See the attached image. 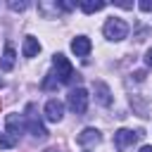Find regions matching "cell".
I'll return each instance as SVG.
<instances>
[{
    "label": "cell",
    "mask_w": 152,
    "mask_h": 152,
    "mask_svg": "<svg viewBox=\"0 0 152 152\" xmlns=\"http://www.w3.org/2000/svg\"><path fill=\"white\" fill-rule=\"evenodd\" d=\"M145 64H147V66H152V48L145 52Z\"/></svg>",
    "instance_id": "18"
},
{
    "label": "cell",
    "mask_w": 152,
    "mask_h": 152,
    "mask_svg": "<svg viewBox=\"0 0 152 152\" xmlns=\"http://www.w3.org/2000/svg\"><path fill=\"white\" fill-rule=\"evenodd\" d=\"M17 140H19V138H14V135H10V133H2V135H0V150H10V147H14Z\"/></svg>",
    "instance_id": "14"
},
{
    "label": "cell",
    "mask_w": 152,
    "mask_h": 152,
    "mask_svg": "<svg viewBox=\"0 0 152 152\" xmlns=\"http://www.w3.org/2000/svg\"><path fill=\"white\" fill-rule=\"evenodd\" d=\"M81 10H83L86 14H93V12H100V10H104V2H95V0H83V2H81Z\"/></svg>",
    "instance_id": "13"
},
{
    "label": "cell",
    "mask_w": 152,
    "mask_h": 152,
    "mask_svg": "<svg viewBox=\"0 0 152 152\" xmlns=\"http://www.w3.org/2000/svg\"><path fill=\"white\" fill-rule=\"evenodd\" d=\"M52 64H55V71H57V76H59V83H71L74 78H78L76 71H74V66H71V62H69L62 52H55V55H52Z\"/></svg>",
    "instance_id": "1"
},
{
    "label": "cell",
    "mask_w": 152,
    "mask_h": 152,
    "mask_svg": "<svg viewBox=\"0 0 152 152\" xmlns=\"http://www.w3.org/2000/svg\"><path fill=\"white\" fill-rule=\"evenodd\" d=\"M43 88H45V90H52V88H55V81H52V74H48V78L43 81Z\"/></svg>",
    "instance_id": "16"
},
{
    "label": "cell",
    "mask_w": 152,
    "mask_h": 152,
    "mask_svg": "<svg viewBox=\"0 0 152 152\" xmlns=\"http://www.w3.org/2000/svg\"><path fill=\"white\" fill-rule=\"evenodd\" d=\"M140 10H142V12H150V10H152V2H150V0H142V2H140Z\"/></svg>",
    "instance_id": "17"
},
{
    "label": "cell",
    "mask_w": 152,
    "mask_h": 152,
    "mask_svg": "<svg viewBox=\"0 0 152 152\" xmlns=\"http://www.w3.org/2000/svg\"><path fill=\"white\" fill-rule=\"evenodd\" d=\"M102 31H104V38H109V40H124L128 36V24L119 17H112V19H107Z\"/></svg>",
    "instance_id": "2"
},
{
    "label": "cell",
    "mask_w": 152,
    "mask_h": 152,
    "mask_svg": "<svg viewBox=\"0 0 152 152\" xmlns=\"http://www.w3.org/2000/svg\"><path fill=\"white\" fill-rule=\"evenodd\" d=\"M140 135H142V131H131V128H119L116 133H114V145H116V150L119 152H126L128 147H133L138 140H140Z\"/></svg>",
    "instance_id": "3"
},
{
    "label": "cell",
    "mask_w": 152,
    "mask_h": 152,
    "mask_svg": "<svg viewBox=\"0 0 152 152\" xmlns=\"http://www.w3.org/2000/svg\"><path fill=\"white\" fill-rule=\"evenodd\" d=\"M45 152H59V150H57V147H48Z\"/></svg>",
    "instance_id": "21"
},
{
    "label": "cell",
    "mask_w": 152,
    "mask_h": 152,
    "mask_svg": "<svg viewBox=\"0 0 152 152\" xmlns=\"http://www.w3.org/2000/svg\"><path fill=\"white\" fill-rule=\"evenodd\" d=\"M12 66H14V48L7 45L5 52H2V59H0V69H2V71H10Z\"/></svg>",
    "instance_id": "12"
},
{
    "label": "cell",
    "mask_w": 152,
    "mask_h": 152,
    "mask_svg": "<svg viewBox=\"0 0 152 152\" xmlns=\"http://www.w3.org/2000/svg\"><path fill=\"white\" fill-rule=\"evenodd\" d=\"M10 10H14V12H24V10H26V2H14V0H12V2H10Z\"/></svg>",
    "instance_id": "15"
},
{
    "label": "cell",
    "mask_w": 152,
    "mask_h": 152,
    "mask_svg": "<svg viewBox=\"0 0 152 152\" xmlns=\"http://www.w3.org/2000/svg\"><path fill=\"white\" fill-rule=\"evenodd\" d=\"M45 116H48V121H62V116H64V104L59 102V100H48V104H45Z\"/></svg>",
    "instance_id": "7"
},
{
    "label": "cell",
    "mask_w": 152,
    "mask_h": 152,
    "mask_svg": "<svg viewBox=\"0 0 152 152\" xmlns=\"http://www.w3.org/2000/svg\"><path fill=\"white\" fill-rule=\"evenodd\" d=\"M100 140H102V135H100L97 128H83V131L78 133V138H76V142H78L81 147H95Z\"/></svg>",
    "instance_id": "6"
},
{
    "label": "cell",
    "mask_w": 152,
    "mask_h": 152,
    "mask_svg": "<svg viewBox=\"0 0 152 152\" xmlns=\"http://www.w3.org/2000/svg\"><path fill=\"white\" fill-rule=\"evenodd\" d=\"M90 38H86V36H76L74 40H71V50H74V55H78V57H86L88 52H90Z\"/></svg>",
    "instance_id": "9"
},
{
    "label": "cell",
    "mask_w": 152,
    "mask_h": 152,
    "mask_svg": "<svg viewBox=\"0 0 152 152\" xmlns=\"http://www.w3.org/2000/svg\"><path fill=\"white\" fill-rule=\"evenodd\" d=\"M66 102H69V109H71L74 114H78V116L86 114V109H88V90L81 88V86L74 88V90L69 93V100H66Z\"/></svg>",
    "instance_id": "4"
},
{
    "label": "cell",
    "mask_w": 152,
    "mask_h": 152,
    "mask_svg": "<svg viewBox=\"0 0 152 152\" xmlns=\"http://www.w3.org/2000/svg\"><path fill=\"white\" fill-rule=\"evenodd\" d=\"M26 112H28V114H26V128L31 131V135H33V138L45 140V138H48V131H45V126L38 121V116L33 114V112H36V104H28V107H26Z\"/></svg>",
    "instance_id": "5"
},
{
    "label": "cell",
    "mask_w": 152,
    "mask_h": 152,
    "mask_svg": "<svg viewBox=\"0 0 152 152\" xmlns=\"http://www.w3.org/2000/svg\"><path fill=\"white\" fill-rule=\"evenodd\" d=\"M7 133L10 135H14V138H19V133L24 131V121H21V116L19 114H7Z\"/></svg>",
    "instance_id": "10"
},
{
    "label": "cell",
    "mask_w": 152,
    "mask_h": 152,
    "mask_svg": "<svg viewBox=\"0 0 152 152\" xmlns=\"http://www.w3.org/2000/svg\"><path fill=\"white\" fill-rule=\"evenodd\" d=\"M133 76H135V81H142V78H145V71H135Z\"/></svg>",
    "instance_id": "19"
},
{
    "label": "cell",
    "mask_w": 152,
    "mask_h": 152,
    "mask_svg": "<svg viewBox=\"0 0 152 152\" xmlns=\"http://www.w3.org/2000/svg\"><path fill=\"white\" fill-rule=\"evenodd\" d=\"M140 152H152V147H150V145H145V147H142Z\"/></svg>",
    "instance_id": "20"
},
{
    "label": "cell",
    "mask_w": 152,
    "mask_h": 152,
    "mask_svg": "<svg viewBox=\"0 0 152 152\" xmlns=\"http://www.w3.org/2000/svg\"><path fill=\"white\" fill-rule=\"evenodd\" d=\"M0 109H2V100H0Z\"/></svg>",
    "instance_id": "23"
},
{
    "label": "cell",
    "mask_w": 152,
    "mask_h": 152,
    "mask_svg": "<svg viewBox=\"0 0 152 152\" xmlns=\"http://www.w3.org/2000/svg\"><path fill=\"white\" fill-rule=\"evenodd\" d=\"M24 57H36L38 52H40V43H38V38H33V36H26L24 38Z\"/></svg>",
    "instance_id": "11"
},
{
    "label": "cell",
    "mask_w": 152,
    "mask_h": 152,
    "mask_svg": "<svg viewBox=\"0 0 152 152\" xmlns=\"http://www.w3.org/2000/svg\"><path fill=\"white\" fill-rule=\"evenodd\" d=\"M2 86H5V81H2V78H0V88H2Z\"/></svg>",
    "instance_id": "22"
},
{
    "label": "cell",
    "mask_w": 152,
    "mask_h": 152,
    "mask_svg": "<svg viewBox=\"0 0 152 152\" xmlns=\"http://www.w3.org/2000/svg\"><path fill=\"white\" fill-rule=\"evenodd\" d=\"M95 100H97L102 107H109V104H112V90H109L107 83L95 81Z\"/></svg>",
    "instance_id": "8"
}]
</instances>
